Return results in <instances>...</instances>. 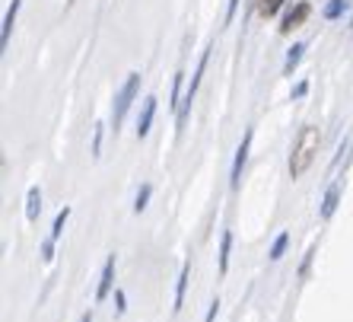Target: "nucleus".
<instances>
[{
    "instance_id": "obj_4",
    "label": "nucleus",
    "mask_w": 353,
    "mask_h": 322,
    "mask_svg": "<svg viewBox=\"0 0 353 322\" xmlns=\"http://www.w3.org/2000/svg\"><path fill=\"white\" fill-rule=\"evenodd\" d=\"M309 13H312V7H309V3H296V7L290 10L287 17H283V26H280V32H293V29H299V26L309 19Z\"/></svg>"
},
{
    "instance_id": "obj_13",
    "label": "nucleus",
    "mask_w": 353,
    "mask_h": 322,
    "mask_svg": "<svg viewBox=\"0 0 353 322\" xmlns=\"http://www.w3.org/2000/svg\"><path fill=\"white\" fill-rule=\"evenodd\" d=\"M67 217H70V207L58 211V217H54V223H51V236H48V243H58V240H61V230H64Z\"/></svg>"
},
{
    "instance_id": "obj_15",
    "label": "nucleus",
    "mask_w": 353,
    "mask_h": 322,
    "mask_svg": "<svg viewBox=\"0 0 353 322\" xmlns=\"http://www.w3.org/2000/svg\"><path fill=\"white\" fill-rule=\"evenodd\" d=\"M150 195H153V189H150V185H140V191H137V198H134V211H143V207H147V201H150Z\"/></svg>"
},
{
    "instance_id": "obj_11",
    "label": "nucleus",
    "mask_w": 353,
    "mask_h": 322,
    "mask_svg": "<svg viewBox=\"0 0 353 322\" xmlns=\"http://www.w3.org/2000/svg\"><path fill=\"white\" fill-rule=\"evenodd\" d=\"M337 198H341V185H331L328 189V195H325V205H321V217H325V220H328L331 214H334V207H337Z\"/></svg>"
},
{
    "instance_id": "obj_23",
    "label": "nucleus",
    "mask_w": 353,
    "mask_h": 322,
    "mask_svg": "<svg viewBox=\"0 0 353 322\" xmlns=\"http://www.w3.org/2000/svg\"><path fill=\"white\" fill-rule=\"evenodd\" d=\"M115 303H118V313H124V294H121V290L115 294Z\"/></svg>"
},
{
    "instance_id": "obj_12",
    "label": "nucleus",
    "mask_w": 353,
    "mask_h": 322,
    "mask_svg": "<svg viewBox=\"0 0 353 322\" xmlns=\"http://www.w3.org/2000/svg\"><path fill=\"white\" fill-rule=\"evenodd\" d=\"M230 252H232V233L226 230L223 233V243H220V272L223 274L230 272Z\"/></svg>"
},
{
    "instance_id": "obj_5",
    "label": "nucleus",
    "mask_w": 353,
    "mask_h": 322,
    "mask_svg": "<svg viewBox=\"0 0 353 322\" xmlns=\"http://www.w3.org/2000/svg\"><path fill=\"white\" fill-rule=\"evenodd\" d=\"M112 284H115V256H108L105 268H102V278H99V287H96V303H102L108 297Z\"/></svg>"
},
{
    "instance_id": "obj_19",
    "label": "nucleus",
    "mask_w": 353,
    "mask_h": 322,
    "mask_svg": "<svg viewBox=\"0 0 353 322\" xmlns=\"http://www.w3.org/2000/svg\"><path fill=\"white\" fill-rule=\"evenodd\" d=\"M99 147H102V124H96V138H92V157H99Z\"/></svg>"
},
{
    "instance_id": "obj_22",
    "label": "nucleus",
    "mask_w": 353,
    "mask_h": 322,
    "mask_svg": "<svg viewBox=\"0 0 353 322\" xmlns=\"http://www.w3.org/2000/svg\"><path fill=\"white\" fill-rule=\"evenodd\" d=\"M305 90H309V86H305V83H299V86H296V90H293V100H299V96H305Z\"/></svg>"
},
{
    "instance_id": "obj_7",
    "label": "nucleus",
    "mask_w": 353,
    "mask_h": 322,
    "mask_svg": "<svg viewBox=\"0 0 353 322\" xmlns=\"http://www.w3.org/2000/svg\"><path fill=\"white\" fill-rule=\"evenodd\" d=\"M19 3H23V0H13V3H10V10H7V17H3V26H0V48H7V45H10V32H13V23H17Z\"/></svg>"
},
{
    "instance_id": "obj_21",
    "label": "nucleus",
    "mask_w": 353,
    "mask_h": 322,
    "mask_svg": "<svg viewBox=\"0 0 353 322\" xmlns=\"http://www.w3.org/2000/svg\"><path fill=\"white\" fill-rule=\"evenodd\" d=\"M216 310H220V300H214V303H210V313H207L204 322H214L216 319Z\"/></svg>"
},
{
    "instance_id": "obj_3",
    "label": "nucleus",
    "mask_w": 353,
    "mask_h": 322,
    "mask_svg": "<svg viewBox=\"0 0 353 322\" xmlns=\"http://www.w3.org/2000/svg\"><path fill=\"white\" fill-rule=\"evenodd\" d=\"M248 147H252V131L242 134V144L236 150V163H232V189H239V182H242V166L248 160Z\"/></svg>"
},
{
    "instance_id": "obj_10",
    "label": "nucleus",
    "mask_w": 353,
    "mask_h": 322,
    "mask_svg": "<svg viewBox=\"0 0 353 322\" xmlns=\"http://www.w3.org/2000/svg\"><path fill=\"white\" fill-rule=\"evenodd\" d=\"M303 51H305V45L303 41H296L293 48H290V55H287V61H283V74H293L296 70V64H299V61H303Z\"/></svg>"
},
{
    "instance_id": "obj_17",
    "label": "nucleus",
    "mask_w": 353,
    "mask_h": 322,
    "mask_svg": "<svg viewBox=\"0 0 353 322\" xmlns=\"http://www.w3.org/2000/svg\"><path fill=\"white\" fill-rule=\"evenodd\" d=\"M280 3H283V0H264V3H261V13H264V17H274V13L280 10Z\"/></svg>"
},
{
    "instance_id": "obj_25",
    "label": "nucleus",
    "mask_w": 353,
    "mask_h": 322,
    "mask_svg": "<svg viewBox=\"0 0 353 322\" xmlns=\"http://www.w3.org/2000/svg\"><path fill=\"white\" fill-rule=\"evenodd\" d=\"M350 29H353V19H350Z\"/></svg>"
},
{
    "instance_id": "obj_26",
    "label": "nucleus",
    "mask_w": 353,
    "mask_h": 322,
    "mask_svg": "<svg viewBox=\"0 0 353 322\" xmlns=\"http://www.w3.org/2000/svg\"><path fill=\"white\" fill-rule=\"evenodd\" d=\"M67 3H74V0H67Z\"/></svg>"
},
{
    "instance_id": "obj_1",
    "label": "nucleus",
    "mask_w": 353,
    "mask_h": 322,
    "mask_svg": "<svg viewBox=\"0 0 353 322\" xmlns=\"http://www.w3.org/2000/svg\"><path fill=\"white\" fill-rule=\"evenodd\" d=\"M319 144H321L319 128L305 124L303 131H299V138H296V144H293V153H290V173H293V179H299V176L312 166L315 153H319Z\"/></svg>"
},
{
    "instance_id": "obj_6",
    "label": "nucleus",
    "mask_w": 353,
    "mask_h": 322,
    "mask_svg": "<svg viewBox=\"0 0 353 322\" xmlns=\"http://www.w3.org/2000/svg\"><path fill=\"white\" fill-rule=\"evenodd\" d=\"M153 115H157V100H153V96H147V100H143V112H140V118H137V138H147V134H150Z\"/></svg>"
},
{
    "instance_id": "obj_24",
    "label": "nucleus",
    "mask_w": 353,
    "mask_h": 322,
    "mask_svg": "<svg viewBox=\"0 0 353 322\" xmlns=\"http://www.w3.org/2000/svg\"><path fill=\"white\" fill-rule=\"evenodd\" d=\"M83 322H92V313H83Z\"/></svg>"
},
{
    "instance_id": "obj_9",
    "label": "nucleus",
    "mask_w": 353,
    "mask_h": 322,
    "mask_svg": "<svg viewBox=\"0 0 353 322\" xmlns=\"http://www.w3.org/2000/svg\"><path fill=\"white\" fill-rule=\"evenodd\" d=\"M188 278H191V265L185 262V265H181V274H179V287H175V306H172L175 313H179L181 303H185V290H188Z\"/></svg>"
},
{
    "instance_id": "obj_2",
    "label": "nucleus",
    "mask_w": 353,
    "mask_h": 322,
    "mask_svg": "<svg viewBox=\"0 0 353 322\" xmlns=\"http://www.w3.org/2000/svg\"><path fill=\"white\" fill-rule=\"evenodd\" d=\"M137 90H140V74H128V83H124L121 90H118V96H115V112H112V128H115V131H118V124L124 122V115H128L131 102L137 100Z\"/></svg>"
},
{
    "instance_id": "obj_20",
    "label": "nucleus",
    "mask_w": 353,
    "mask_h": 322,
    "mask_svg": "<svg viewBox=\"0 0 353 322\" xmlns=\"http://www.w3.org/2000/svg\"><path fill=\"white\" fill-rule=\"evenodd\" d=\"M236 10H239V0H230V7H226V26L232 23V17H236Z\"/></svg>"
},
{
    "instance_id": "obj_8",
    "label": "nucleus",
    "mask_w": 353,
    "mask_h": 322,
    "mask_svg": "<svg viewBox=\"0 0 353 322\" xmlns=\"http://www.w3.org/2000/svg\"><path fill=\"white\" fill-rule=\"evenodd\" d=\"M39 214H41V191H39V185H32L29 195H26V220L35 223L39 220Z\"/></svg>"
},
{
    "instance_id": "obj_18",
    "label": "nucleus",
    "mask_w": 353,
    "mask_h": 322,
    "mask_svg": "<svg viewBox=\"0 0 353 322\" xmlns=\"http://www.w3.org/2000/svg\"><path fill=\"white\" fill-rule=\"evenodd\" d=\"M181 80H185V74H175V80H172V106H179V93H181Z\"/></svg>"
},
{
    "instance_id": "obj_16",
    "label": "nucleus",
    "mask_w": 353,
    "mask_h": 322,
    "mask_svg": "<svg viewBox=\"0 0 353 322\" xmlns=\"http://www.w3.org/2000/svg\"><path fill=\"white\" fill-rule=\"evenodd\" d=\"M287 243H290L287 233H280L277 240H274V246H271V258H274V262H277V258L283 256V252H287Z\"/></svg>"
},
{
    "instance_id": "obj_14",
    "label": "nucleus",
    "mask_w": 353,
    "mask_h": 322,
    "mask_svg": "<svg viewBox=\"0 0 353 322\" xmlns=\"http://www.w3.org/2000/svg\"><path fill=\"white\" fill-rule=\"evenodd\" d=\"M344 10H347V0H331L328 7H325V19H337Z\"/></svg>"
}]
</instances>
